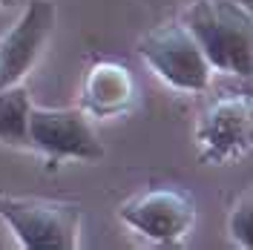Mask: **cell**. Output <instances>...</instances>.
<instances>
[{
  "instance_id": "9",
  "label": "cell",
  "mask_w": 253,
  "mask_h": 250,
  "mask_svg": "<svg viewBox=\"0 0 253 250\" xmlns=\"http://www.w3.org/2000/svg\"><path fill=\"white\" fill-rule=\"evenodd\" d=\"M29 110L32 98L23 83L0 89V144L29 150Z\"/></svg>"
},
{
  "instance_id": "8",
  "label": "cell",
  "mask_w": 253,
  "mask_h": 250,
  "mask_svg": "<svg viewBox=\"0 0 253 250\" xmlns=\"http://www.w3.org/2000/svg\"><path fill=\"white\" fill-rule=\"evenodd\" d=\"M84 101L81 110L89 118H115L132 107L135 101V81L132 72L124 63L110 61V58H98L89 63L86 75H84Z\"/></svg>"
},
{
  "instance_id": "1",
  "label": "cell",
  "mask_w": 253,
  "mask_h": 250,
  "mask_svg": "<svg viewBox=\"0 0 253 250\" xmlns=\"http://www.w3.org/2000/svg\"><path fill=\"white\" fill-rule=\"evenodd\" d=\"M213 72L251 81L253 15L239 0H193L181 20Z\"/></svg>"
},
{
  "instance_id": "5",
  "label": "cell",
  "mask_w": 253,
  "mask_h": 250,
  "mask_svg": "<svg viewBox=\"0 0 253 250\" xmlns=\"http://www.w3.org/2000/svg\"><path fill=\"white\" fill-rule=\"evenodd\" d=\"M126 227L156 245H178L196 224V202L178 187H153L135 193L118 207Z\"/></svg>"
},
{
  "instance_id": "3",
  "label": "cell",
  "mask_w": 253,
  "mask_h": 250,
  "mask_svg": "<svg viewBox=\"0 0 253 250\" xmlns=\"http://www.w3.org/2000/svg\"><path fill=\"white\" fill-rule=\"evenodd\" d=\"M141 58L167 86L178 92L210 89L213 69L184 23H161L138 41Z\"/></svg>"
},
{
  "instance_id": "10",
  "label": "cell",
  "mask_w": 253,
  "mask_h": 250,
  "mask_svg": "<svg viewBox=\"0 0 253 250\" xmlns=\"http://www.w3.org/2000/svg\"><path fill=\"white\" fill-rule=\"evenodd\" d=\"M227 230L233 245L251 250L253 248V196L251 190H245V196L233 204L230 210V219H227Z\"/></svg>"
},
{
  "instance_id": "6",
  "label": "cell",
  "mask_w": 253,
  "mask_h": 250,
  "mask_svg": "<svg viewBox=\"0 0 253 250\" xmlns=\"http://www.w3.org/2000/svg\"><path fill=\"white\" fill-rule=\"evenodd\" d=\"M199 156L207 164H230L253 144V112L248 92L224 95L202 115L196 126Z\"/></svg>"
},
{
  "instance_id": "7",
  "label": "cell",
  "mask_w": 253,
  "mask_h": 250,
  "mask_svg": "<svg viewBox=\"0 0 253 250\" xmlns=\"http://www.w3.org/2000/svg\"><path fill=\"white\" fill-rule=\"evenodd\" d=\"M52 29H55V3L29 0L23 15L0 41V89L23 81V75L38 63L46 41L52 38Z\"/></svg>"
},
{
  "instance_id": "11",
  "label": "cell",
  "mask_w": 253,
  "mask_h": 250,
  "mask_svg": "<svg viewBox=\"0 0 253 250\" xmlns=\"http://www.w3.org/2000/svg\"><path fill=\"white\" fill-rule=\"evenodd\" d=\"M239 3H245V6H253V0H239Z\"/></svg>"
},
{
  "instance_id": "4",
  "label": "cell",
  "mask_w": 253,
  "mask_h": 250,
  "mask_svg": "<svg viewBox=\"0 0 253 250\" xmlns=\"http://www.w3.org/2000/svg\"><path fill=\"white\" fill-rule=\"evenodd\" d=\"M29 150H38L49 164L61 161H101L104 144L92 129V118L81 107H35L29 110Z\"/></svg>"
},
{
  "instance_id": "12",
  "label": "cell",
  "mask_w": 253,
  "mask_h": 250,
  "mask_svg": "<svg viewBox=\"0 0 253 250\" xmlns=\"http://www.w3.org/2000/svg\"><path fill=\"white\" fill-rule=\"evenodd\" d=\"M0 3H3V0H0Z\"/></svg>"
},
{
  "instance_id": "2",
  "label": "cell",
  "mask_w": 253,
  "mask_h": 250,
  "mask_svg": "<svg viewBox=\"0 0 253 250\" xmlns=\"http://www.w3.org/2000/svg\"><path fill=\"white\" fill-rule=\"evenodd\" d=\"M0 221L26 250H72L81 236V204L0 193Z\"/></svg>"
}]
</instances>
